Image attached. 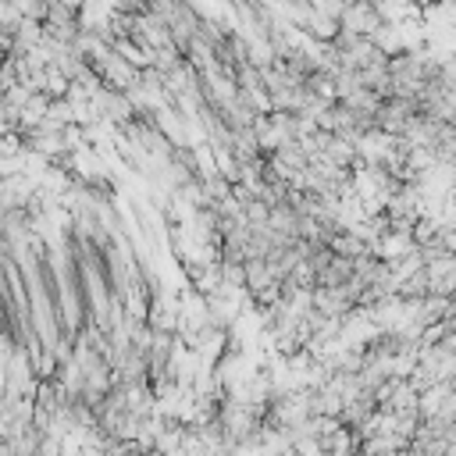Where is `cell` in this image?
Instances as JSON below:
<instances>
[{"instance_id": "7a4b0ae2", "label": "cell", "mask_w": 456, "mask_h": 456, "mask_svg": "<svg viewBox=\"0 0 456 456\" xmlns=\"http://www.w3.org/2000/svg\"><path fill=\"white\" fill-rule=\"evenodd\" d=\"M428 278H431V296H449L456 299V256H442L438 264H428Z\"/></svg>"}, {"instance_id": "6da1fadb", "label": "cell", "mask_w": 456, "mask_h": 456, "mask_svg": "<svg viewBox=\"0 0 456 456\" xmlns=\"http://www.w3.org/2000/svg\"><path fill=\"white\" fill-rule=\"evenodd\" d=\"M346 32H353V36H363V39H374V32L385 25V18H381V11H378V4H346V11H342V21H338Z\"/></svg>"}]
</instances>
